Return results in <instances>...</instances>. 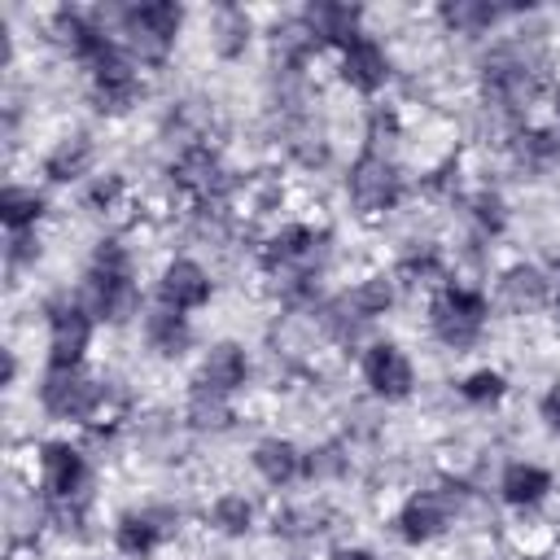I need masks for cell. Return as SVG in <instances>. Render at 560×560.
Here are the masks:
<instances>
[{
	"instance_id": "cell-20",
	"label": "cell",
	"mask_w": 560,
	"mask_h": 560,
	"mask_svg": "<svg viewBox=\"0 0 560 560\" xmlns=\"http://www.w3.org/2000/svg\"><path fill=\"white\" fill-rule=\"evenodd\" d=\"M0 219H4V228H9V232L39 228V223L48 219V197H44V188L9 179V184H4V192H0Z\"/></svg>"
},
{
	"instance_id": "cell-6",
	"label": "cell",
	"mask_w": 560,
	"mask_h": 560,
	"mask_svg": "<svg viewBox=\"0 0 560 560\" xmlns=\"http://www.w3.org/2000/svg\"><path fill=\"white\" fill-rule=\"evenodd\" d=\"M556 298V276L542 267V262H508L494 271V298H490V311H508V315H538L547 302Z\"/></svg>"
},
{
	"instance_id": "cell-25",
	"label": "cell",
	"mask_w": 560,
	"mask_h": 560,
	"mask_svg": "<svg viewBox=\"0 0 560 560\" xmlns=\"http://www.w3.org/2000/svg\"><path fill=\"white\" fill-rule=\"evenodd\" d=\"M332 560H381L372 547H359V542H341L337 551H332Z\"/></svg>"
},
{
	"instance_id": "cell-17",
	"label": "cell",
	"mask_w": 560,
	"mask_h": 560,
	"mask_svg": "<svg viewBox=\"0 0 560 560\" xmlns=\"http://www.w3.org/2000/svg\"><path fill=\"white\" fill-rule=\"evenodd\" d=\"M254 525H258V508H254V499H249L245 490H236V486L219 490V494L206 503V529L219 534V538H245Z\"/></svg>"
},
{
	"instance_id": "cell-22",
	"label": "cell",
	"mask_w": 560,
	"mask_h": 560,
	"mask_svg": "<svg viewBox=\"0 0 560 560\" xmlns=\"http://www.w3.org/2000/svg\"><path fill=\"white\" fill-rule=\"evenodd\" d=\"M455 394H459L468 407H499V402L508 398V376H503L499 368H477V372H468V376L455 385Z\"/></svg>"
},
{
	"instance_id": "cell-2",
	"label": "cell",
	"mask_w": 560,
	"mask_h": 560,
	"mask_svg": "<svg viewBox=\"0 0 560 560\" xmlns=\"http://www.w3.org/2000/svg\"><path fill=\"white\" fill-rule=\"evenodd\" d=\"M486 324H490V293L481 289L446 284L424 302V328L442 350H455V354L472 350L486 337Z\"/></svg>"
},
{
	"instance_id": "cell-21",
	"label": "cell",
	"mask_w": 560,
	"mask_h": 560,
	"mask_svg": "<svg viewBox=\"0 0 560 560\" xmlns=\"http://www.w3.org/2000/svg\"><path fill=\"white\" fill-rule=\"evenodd\" d=\"M114 547H118V556H127V560H149L158 547H166V538H162V529H158L140 508H127V512L114 521Z\"/></svg>"
},
{
	"instance_id": "cell-9",
	"label": "cell",
	"mask_w": 560,
	"mask_h": 560,
	"mask_svg": "<svg viewBox=\"0 0 560 560\" xmlns=\"http://www.w3.org/2000/svg\"><path fill=\"white\" fill-rule=\"evenodd\" d=\"M210 298H214V276L197 258L179 254V258L162 262L158 284H153V302H162V306H171L179 315H197V311L210 306Z\"/></svg>"
},
{
	"instance_id": "cell-11",
	"label": "cell",
	"mask_w": 560,
	"mask_h": 560,
	"mask_svg": "<svg viewBox=\"0 0 560 560\" xmlns=\"http://www.w3.org/2000/svg\"><path fill=\"white\" fill-rule=\"evenodd\" d=\"M48 184H88L96 175V140L88 131H61L39 162Z\"/></svg>"
},
{
	"instance_id": "cell-12",
	"label": "cell",
	"mask_w": 560,
	"mask_h": 560,
	"mask_svg": "<svg viewBox=\"0 0 560 560\" xmlns=\"http://www.w3.org/2000/svg\"><path fill=\"white\" fill-rule=\"evenodd\" d=\"M136 328H140L144 350H153L158 359H184L192 350V315H179L162 302H149Z\"/></svg>"
},
{
	"instance_id": "cell-19",
	"label": "cell",
	"mask_w": 560,
	"mask_h": 560,
	"mask_svg": "<svg viewBox=\"0 0 560 560\" xmlns=\"http://www.w3.org/2000/svg\"><path fill=\"white\" fill-rule=\"evenodd\" d=\"M350 468H354L350 442H341V438H324V442L302 451V481L306 486H337L350 477Z\"/></svg>"
},
{
	"instance_id": "cell-7",
	"label": "cell",
	"mask_w": 560,
	"mask_h": 560,
	"mask_svg": "<svg viewBox=\"0 0 560 560\" xmlns=\"http://www.w3.org/2000/svg\"><path fill=\"white\" fill-rule=\"evenodd\" d=\"M249 376H254V363H249V350L232 337L223 341H210L197 350V363H192V389H210V394H223V398H236L241 389H249Z\"/></svg>"
},
{
	"instance_id": "cell-4",
	"label": "cell",
	"mask_w": 560,
	"mask_h": 560,
	"mask_svg": "<svg viewBox=\"0 0 560 560\" xmlns=\"http://www.w3.org/2000/svg\"><path fill=\"white\" fill-rule=\"evenodd\" d=\"M359 376H363V385L376 402H407L420 385L411 354L389 337H376L359 350Z\"/></svg>"
},
{
	"instance_id": "cell-14",
	"label": "cell",
	"mask_w": 560,
	"mask_h": 560,
	"mask_svg": "<svg viewBox=\"0 0 560 560\" xmlns=\"http://www.w3.org/2000/svg\"><path fill=\"white\" fill-rule=\"evenodd\" d=\"M249 468L267 490H284V486L302 481V446L293 438L267 433L249 446Z\"/></svg>"
},
{
	"instance_id": "cell-16",
	"label": "cell",
	"mask_w": 560,
	"mask_h": 560,
	"mask_svg": "<svg viewBox=\"0 0 560 560\" xmlns=\"http://www.w3.org/2000/svg\"><path fill=\"white\" fill-rule=\"evenodd\" d=\"M206 35H210V52L219 57V61H236V57H245V48L254 44V13L249 9H236V4H223V9H214L210 13V26H206Z\"/></svg>"
},
{
	"instance_id": "cell-23",
	"label": "cell",
	"mask_w": 560,
	"mask_h": 560,
	"mask_svg": "<svg viewBox=\"0 0 560 560\" xmlns=\"http://www.w3.org/2000/svg\"><path fill=\"white\" fill-rule=\"evenodd\" d=\"M44 254V232L39 228H26V232H9V245H4V262H9V276H18L22 267H35Z\"/></svg>"
},
{
	"instance_id": "cell-18",
	"label": "cell",
	"mask_w": 560,
	"mask_h": 560,
	"mask_svg": "<svg viewBox=\"0 0 560 560\" xmlns=\"http://www.w3.org/2000/svg\"><path fill=\"white\" fill-rule=\"evenodd\" d=\"M236 424V402L223 398V394H210V389H192L184 394V429L188 433H228Z\"/></svg>"
},
{
	"instance_id": "cell-27",
	"label": "cell",
	"mask_w": 560,
	"mask_h": 560,
	"mask_svg": "<svg viewBox=\"0 0 560 560\" xmlns=\"http://www.w3.org/2000/svg\"><path fill=\"white\" fill-rule=\"evenodd\" d=\"M289 560H293V556H289Z\"/></svg>"
},
{
	"instance_id": "cell-5",
	"label": "cell",
	"mask_w": 560,
	"mask_h": 560,
	"mask_svg": "<svg viewBox=\"0 0 560 560\" xmlns=\"http://www.w3.org/2000/svg\"><path fill=\"white\" fill-rule=\"evenodd\" d=\"M96 389H101V376L88 372V363L83 368H44L35 402L57 424H83V416L96 402Z\"/></svg>"
},
{
	"instance_id": "cell-26",
	"label": "cell",
	"mask_w": 560,
	"mask_h": 560,
	"mask_svg": "<svg viewBox=\"0 0 560 560\" xmlns=\"http://www.w3.org/2000/svg\"><path fill=\"white\" fill-rule=\"evenodd\" d=\"M551 306H556V315H560V276H556V298H551Z\"/></svg>"
},
{
	"instance_id": "cell-13",
	"label": "cell",
	"mask_w": 560,
	"mask_h": 560,
	"mask_svg": "<svg viewBox=\"0 0 560 560\" xmlns=\"http://www.w3.org/2000/svg\"><path fill=\"white\" fill-rule=\"evenodd\" d=\"M551 490H556L551 472L542 464H534V459H508L499 468V477H494V494L516 512H538L551 499Z\"/></svg>"
},
{
	"instance_id": "cell-24",
	"label": "cell",
	"mask_w": 560,
	"mask_h": 560,
	"mask_svg": "<svg viewBox=\"0 0 560 560\" xmlns=\"http://www.w3.org/2000/svg\"><path fill=\"white\" fill-rule=\"evenodd\" d=\"M538 420H542L551 433H560V381L542 389V398H538Z\"/></svg>"
},
{
	"instance_id": "cell-1",
	"label": "cell",
	"mask_w": 560,
	"mask_h": 560,
	"mask_svg": "<svg viewBox=\"0 0 560 560\" xmlns=\"http://www.w3.org/2000/svg\"><path fill=\"white\" fill-rule=\"evenodd\" d=\"M407 171L394 158L363 153L346 166V201L363 223H385L402 201H407Z\"/></svg>"
},
{
	"instance_id": "cell-8",
	"label": "cell",
	"mask_w": 560,
	"mask_h": 560,
	"mask_svg": "<svg viewBox=\"0 0 560 560\" xmlns=\"http://www.w3.org/2000/svg\"><path fill=\"white\" fill-rule=\"evenodd\" d=\"M389 83L394 57L372 31H359L350 44H341V88H350L354 96H381Z\"/></svg>"
},
{
	"instance_id": "cell-15",
	"label": "cell",
	"mask_w": 560,
	"mask_h": 560,
	"mask_svg": "<svg viewBox=\"0 0 560 560\" xmlns=\"http://www.w3.org/2000/svg\"><path fill=\"white\" fill-rule=\"evenodd\" d=\"M346 298H350V306H354V315L363 319V324H376V319H385L398 302H402V284H398V276L394 271H385V267H376V271H368V276H359L350 289H341Z\"/></svg>"
},
{
	"instance_id": "cell-10",
	"label": "cell",
	"mask_w": 560,
	"mask_h": 560,
	"mask_svg": "<svg viewBox=\"0 0 560 560\" xmlns=\"http://www.w3.org/2000/svg\"><path fill=\"white\" fill-rule=\"evenodd\" d=\"M39 490L57 499H88L92 494V464L74 442H44L39 451Z\"/></svg>"
},
{
	"instance_id": "cell-3",
	"label": "cell",
	"mask_w": 560,
	"mask_h": 560,
	"mask_svg": "<svg viewBox=\"0 0 560 560\" xmlns=\"http://www.w3.org/2000/svg\"><path fill=\"white\" fill-rule=\"evenodd\" d=\"M39 311H44V328H48V368H83L92 337H96V319L79 306V298L70 289L52 293Z\"/></svg>"
}]
</instances>
